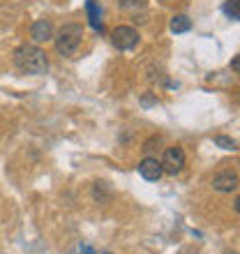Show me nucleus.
Listing matches in <instances>:
<instances>
[{"mask_svg": "<svg viewBox=\"0 0 240 254\" xmlns=\"http://www.w3.org/2000/svg\"><path fill=\"white\" fill-rule=\"evenodd\" d=\"M14 65L19 67L23 74H35V76L47 74L49 69L47 54L40 47H33V44H21L14 51Z\"/></svg>", "mask_w": 240, "mask_h": 254, "instance_id": "nucleus-1", "label": "nucleus"}, {"mask_svg": "<svg viewBox=\"0 0 240 254\" xmlns=\"http://www.w3.org/2000/svg\"><path fill=\"white\" fill-rule=\"evenodd\" d=\"M81 37H83V28L79 23H65L58 30L56 37V49L60 56H74L81 47Z\"/></svg>", "mask_w": 240, "mask_h": 254, "instance_id": "nucleus-2", "label": "nucleus"}, {"mask_svg": "<svg viewBox=\"0 0 240 254\" xmlns=\"http://www.w3.org/2000/svg\"><path fill=\"white\" fill-rule=\"evenodd\" d=\"M111 42L120 51H129V49H134L139 44V33L132 26H118L111 30Z\"/></svg>", "mask_w": 240, "mask_h": 254, "instance_id": "nucleus-3", "label": "nucleus"}, {"mask_svg": "<svg viewBox=\"0 0 240 254\" xmlns=\"http://www.w3.org/2000/svg\"><path fill=\"white\" fill-rule=\"evenodd\" d=\"M182 167H185V150L180 146L167 148V150H164V160H162V169H164L167 174L176 176L182 171Z\"/></svg>", "mask_w": 240, "mask_h": 254, "instance_id": "nucleus-4", "label": "nucleus"}, {"mask_svg": "<svg viewBox=\"0 0 240 254\" xmlns=\"http://www.w3.org/2000/svg\"><path fill=\"white\" fill-rule=\"evenodd\" d=\"M139 174L143 176L146 181L155 183L162 178L164 169H162V162H157V157H146V160H141V164H139Z\"/></svg>", "mask_w": 240, "mask_h": 254, "instance_id": "nucleus-5", "label": "nucleus"}, {"mask_svg": "<svg viewBox=\"0 0 240 254\" xmlns=\"http://www.w3.org/2000/svg\"><path fill=\"white\" fill-rule=\"evenodd\" d=\"M213 188L217 192H236L238 190V176L227 171V174H217L213 178Z\"/></svg>", "mask_w": 240, "mask_h": 254, "instance_id": "nucleus-6", "label": "nucleus"}, {"mask_svg": "<svg viewBox=\"0 0 240 254\" xmlns=\"http://www.w3.org/2000/svg\"><path fill=\"white\" fill-rule=\"evenodd\" d=\"M30 35H33L35 42H47V40H51V37H54V26H51V21H47V19L35 21L33 28H30Z\"/></svg>", "mask_w": 240, "mask_h": 254, "instance_id": "nucleus-7", "label": "nucleus"}, {"mask_svg": "<svg viewBox=\"0 0 240 254\" xmlns=\"http://www.w3.org/2000/svg\"><path fill=\"white\" fill-rule=\"evenodd\" d=\"M86 12H88V21L95 30H104V23H102V7L95 2V0H88L86 2Z\"/></svg>", "mask_w": 240, "mask_h": 254, "instance_id": "nucleus-8", "label": "nucleus"}, {"mask_svg": "<svg viewBox=\"0 0 240 254\" xmlns=\"http://www.w3.org/2000/svg\"><path fill=\"white\" fill-rule=\"evenodd\" d=\"M189 28H192V21H189V16H185V14H176L174 19H171V30H174L176 35L187 33Z\"/></svg>", "mask_w": 240, "mask_h": 254, "instance_id": "nucleus-9", "label": "nucleus"}, {"mask_svg": "<svg viewBox=\"0 0 240 254\" xmlns=\"http://www.w3.org/2000/svg\"><path fill=\"white\" fill-rule=\"evenodd\" d=\"M222 9H224V14H227L231 21H238L240 19V5H238V0H227Z\"/></svg>", "mask_w": 240, "mask_h": 254, "instance_id": "nucleus-10", "label": "nucleus"}, {"mask_svg": "<svg viewBox=\"0 0 240 254\" xmlns=\"http://www.w3.org/2000/svg\"><path fill=\"white\" fill-rule=\"evenodd\" d=\"M122 9H143L146 7V0H118Z\"/></svg>", "mask_w": 240, "mask_h": 254, "instance_id": "nucleus-11", "label": "nucleus"}, {"mask_svg": "<svg viewBox=\"0 0 240 254\" xmlns=\"http://www.w3.org/2000/svg\"><path fill=\"white\" fill-rule=\"evenodd\" d=\"M215 143L220 148H224V150H236V141L229 139V136H215Z\"/></svg>", "mask_w": 240, "mask_h": 254, "instance_id": "nucleus-12", "label": "nucleus"}, {"mask_svg": "<svg viewBox=\"0 0 240 254\" xmlns=\"http://www.w3.org/2000/svg\"><path fill=\"white\" fill-rule=\"evenodd\" d=\"M72 254H97V252H95L90 245H83V243H81V245H76V248H74Z\"/></svg>", "mask_w": 240, "mask_h": 254, "instance_id": "nucleus-13", "label": "nucleus"}, {"mask_svg": "<svg viewBox=\"0 0 240 254\" xmlns=\"http://www.w3.org/2000/svg\"><path fill=\"white\" fill-rule=\"evenodd\" d=\"M231 67H234L236 72H238V67H240V58H234V63H231Z\"/></svg>", "mask_w": 240, "mask_h": 254, "instance_id": "nucleus-14", "label": "nucleus"}, {"mask_svg": "<svg viewBox=\"0 0 240 254\" xmlns=\"http://www.w3.org/2000/svg\"><path fill=\"white\" fill-rule=\"evenodd\" d=\"M104 254H111V252H104Z\"/></svg>", "mask_w": 240, "mask_h": 254, "instance_id": "nucleus-15", "label": "nucleus"}]
</instances>
